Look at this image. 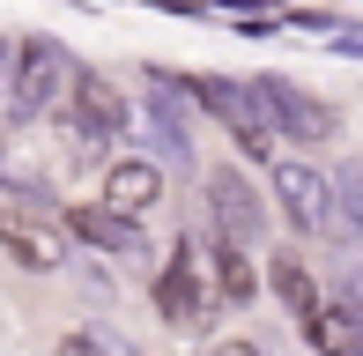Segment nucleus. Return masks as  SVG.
<instances>
[{
	"label": "nucleus",
	"mask_w": 363,
	"mask_h": 356,
	"mask_svg": "<svg viewBox=\"0 0 363 356\" xmlns=\"http://www.w3.org/2000/svg\"><path fill=\"white\" fill-rule=\"evenodd\" d=\"M0 252L15 267H30V274L67 267V238H60V223L45 208H0Z\"/></svg>",
	"instance_id": "1a4fd4ad"
},
{
	"label": "nucleus",
	"mask_w": 363,
	"mask_h": 356,
	"mask_svg": "<svg viewBox=\"0 0 363 356\" xmlns=\"http://www.w3.org/2000/svg\"><path fill=\"white\" fill-rule=\"evenodd\" d=\"M201 193H208V223H216V238H238V245H259L274 223V201L252 186L238 164H216L201 171Z\"/></svg>",
	"instance_id": "0eeeda50"
},
{
	"label": "nucleus",
	"mask_w": 363,
	"mask_h": 356,
	"mask_svg": "<svg viewBox=\"0 0 363 356\" xmlns=\"http://www.w3.org/2000/svg\"><path fill=\"white\" fill-rule=\"evenodd\" d=\"M148 304H156V319L178 327V334H208L230 312V304L216 297V274H208V245L201 238H178V252L163 260L156 289H148Z\"/></svg>",
	"instance_id": "7ed1b4c3"
},
{
	"label": "nucleus",
	"mask_w": 363,
	"mask_h": 356,
	"mask_svg": "<svg viewBox=\"0 0 363 356\" xmlns=\"http://www.w3.org/2000/svg\"><path fill=\"white\" fill-rule=\"evenodd\" d=\"M326 186H334V245H363V164L349 156V164L326 171Z\"/></svg>",
	"instance_id": "ddd939ff"
},
{
	"label": "nucleus",
	"mask_w": 363,
	"mask_h": 356,
	"mask_svg": "<svg viewBox=\"0 0 363 356\" xmlns=\"http://www.w3.org/2000/svg\"><path fill=\"white\" fill-rule=\"evenodd\" d=\"M52 356H134V349H126L111 327H74V334H60Z\"/></svg>",
	"instance_id": "2eb2a0df"
},
{
	"label": "nucleus",
	"mask_w": 363,
	"mask_h": 356,
	"mask_svg": "<svg viewBox=\"0 0 363 356\" xmlns=\"http://www.w3.org/2000/svg\"><path fill=\"white\" fill-rule=\"evenodd\" d=\"M141 96H148L141 126H148L156 164L178 171V178H201V164H193V96H186V82L163 74V67H148V74H141Z\"/></svg>",
	"instance_id": "20e7f679"
},
{
	"label": "nucleus",
	"mask_w": 363,
	"mask_h": 356,
	"mask_svg": "<svg viewBox=\"0 0 363 356\" xmlns=\"http://www.w3.org/2000/svg\"><path fill=\"white\" fill-rule=\"evenodd\" d=\"M252 96H259V111H267V126L282 141H296V149H326V141L341 134V111L326 104L319 89L289 82V74H252Z\"/></svg>",
	"instance_id": "39448f33"
},
{
	"label": "nucleus",
	"mask_w": 363,
	"mask_h": 356,
	"mask_svg": "<svg viewBox=\"0 0 363 356\" xmlns=\"http://www.w3.org/2000/svg\"><path fill=\"white\" fill-rule=\"evenodd\" d=\"M208 274H216V297L230 312L259 304V289H267V274L252 267V245H238V238H216V245H208Z\"/></svg>",
	"instance_id": "f8f14e48"
},
{
	"label": "nucleus",
	"mask_w": 363,
	"mask_h": 356,
	"mask_svg": "<svg viewBox=\"0 0 363 356\" xmlns=\"http://www.w3.org/2000/svg\"><path fill=\"white\" fill-rule=\"evenodd\" d=\"M8 52H15V45H8V38H0V96H8Z\"/></svg>",
	"instance_id": "a211bd4d"
},
{
	"label": "nucleus",
	"mask_w": 363,
	"mask_h": 356,
	"mask_svg": "<svg viewBox=\"0 0 363 356\" xmlns=\"http://www.w3.org/2000/svg\"><path fill=\"white\" fill-rule=\"evenodd\" d=\"M67 74H74V52H67L60 38H45V30L15 38V52H8V96H0L8 126H38V119H52L60 96H67Z\"/></svg>",
	"instance_id": "f257e3e1"
},
{
	"label": "nucleus",
	"mask_w": 363,
	"mask_h": 356,
	"mask_svg": "<svg viewBox=\"0 0 363 356\" xmlns=\"http://www.w3.org/2000/svg\"><path fill=\"white\" fill-rule=\"evenodd\" d=\"M67 238H82L89 252H104V260H119V267H148V230H141V216H126V208H111V201H74L67 208Z\"/></svg>",
	"instance_id": "6e6552de"
},
{
	"label": "nucleus",
	"mask_w": 363,
	"mask_h": 356,
	"mask_svg": "<svg viewBox=\"0 0 363 356\" xmlns=\"http://www.w3.org/2000/svg\"><path fill=\"white\" fill-rule=\"evenodd\" d=\"M296 334H304L311 356H363V312L349 297H319L304 319H296Z\"/></svg>",
	"instance_id": "9d476101"
},
{
	"label": "nucleus",
	"mask_w": 363,
	"mask_h": 356,
	"mask_svg": "<svg viewBox=\"0 0 363 356\" xmlns=\"http://www.w3.org/2000/svg\"><path fill=\"white\" fill-rule=\"evenodd\" d=\"M259 274H267V297H274V304H282V312H289V319H304V312H311V304H319V282H311V267H304V260H296V252H274V260H267V267H259Z\"/></svg>",
	"instance_id": "4468645a"
},
{
	"label": "nucleus",
	"mask_w": 363,
	"mask_h": 356,
	"mask_svg": "<svg viewBox=\"0 0 363 356\" xmlns=\"http://www.w3.org/2000/svg\"><path fill=\"white\" fill-rule=\"evenodd\" d=\"M208 356H267V349H259V342H216Z\"/></svg>",
	"instance_id": "f3484780"
},
{
	"label": "nucleus",
	"mask_w": 363,
	"mask_h": 356,
	"mask_svg": "<svg viewBox=\"0 0 363 356\" xmlns=\"http://www.w3.org/2000/svg\"><path fill=\"white\" fill-rule=\"evenodd\" d=\"M60 126H67L74 156H111L119 149V134L134 126V104H126V89L111 82L104 67H74L67 74V96H60Z\"/></svg>",
	"instance_id": "f03ea898"
},
{
	"label": "nucleus",
	"mask_w": 363,
	"mask_h": 356,
	"mask_svg": "<svg viewBox=\"0 0 363 356\" xmlns=\"http://www.w3.org/2000/svg\"><path fill=\"white\" fill-rule=\"evenodd\" d=\"M326 45H334L341 60H363V23H334V30H326Z\"/></svg>",
	"instance_id": "dca6fc26"
},
{
	"label": "nucleus",
	"mask_w": 363,
	"mask_h": 356,
	"mask_svg": "<svg viewBox=\"0 0 363 356\" xmlns=\"http://www.w3.org/2000/svg\"><path fill=\"white\" fill-rule=\"evenodd\" d=\"M163 171L156 156H104V193L96 201H111V208H126V216H148V208L163 201Z\"/></svg>",
	"instance_id": "9b49d317"
},
{
	"label": "nucleus",
	"mask_w": 363,
	"mask_h": 356,
	"mask_svg": "<svg viewBox=\"0 0 363 356\" xmlns=\"http://www.w3.org/2000/svg\"><path fill=\"white\" fill-rule=\"evenodd\" d=\"M267 201H274L282 223H296V238H326L334 230V186H326L319 164H304V149L267 164Z\"/></svg>",
	"instance_id": "423d86ee"
}]
</instances>
